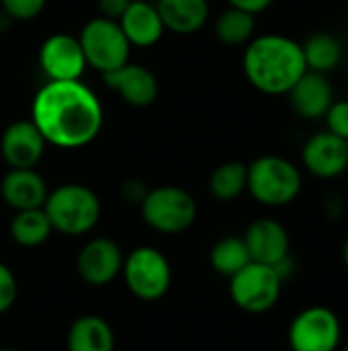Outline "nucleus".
I'll return each mask as SVG.
<instances>
[{
	"label": "nucleus",
	"mask_w": 348,
	"mask_h": 351,
	"mask_svg": "<svg viewBox=\"0 0 348 351\" xmlns=\"http://www.w3.org/2000/svg\"><path fill=\"white\" fill-rule=\"evenodd\" d=\"M103 119L98 97L82 80H49L31 105V121L57 148L88 146L101 134Z\"/></svg>",
	"instance_id": "obj_1"
},
{
	"label": "nucleus",
	"mask_w": 348,
	"mask_h": 351,
	"mask_svg": "<svg viewBox=\"0 0 348 351\" xmlns=\"http://www.w3.org/2000/svg\"><path fill=\"white\" fill-rule=\"evenodd\" d=\"M242 68L248 82L265 95H287L308 72L302 43L281 33L256 35L246 43Z\"/></svg>",
	"instance_id": "obj_2"
},
{
	"label": "nucleus",
	"mask_w": 348,
	"mask_h": 351,
	"mask_svg": "<svg viewBox=\"0 0 348 351\" xmlns=\"http://www.w3.org/2000/svg\"><path fill=\"white\" fill-rule=\"evenodd\" d=\"M43 212L53 230L68 237H82L101 220V199L86 185L66 183L47 193Z\"/></svg>",
	"instance_id": "obj_3"
},
{
	"label": "nucleus",
	"mask_w": 348,
	"mask_h": 351,
	"mask_svg": "<svg viewBox=\"0 0 348 351\" xmlns=\"http://www.w3.org/2000/svg\"><path fill=\"white\" fill-rule=\"evenodd\" d=\"M302 185V171L289 158L265 154L248 165L246 191L263 206L283 208L295 202Z\"/></svg>",
	"instance_id": "obj_4"
},
{
	"label": "nucleus",
	"mask_w": 348,
	"mask_h": 351,
	"mask_svg": "<svg viewBox=\"0 0 348 351\" xmlns=\"http://www.w3.org/2000/svg\"><path fill=\"white\" fill-rule=\"evenodd\" d=\"M86 66L101 74H109L129 62L131 43L121 31L117 21L94 16L90 19L78 35Z\"/></svg>",
	"instance_id": "obj_5"
},
{
	"label": "nucleus",
	"mask_w": 348,
	"mask_h": 351,
	"mask_svg": "<svg viewBox=\"0 0 348 351\" xmlns=\"http://www.w3.org/2000/svg\"><path fill=\"white\" fill-rule=\"evenodd\" d=\"M139 208L144 222L162 234H180L189 230L197 218L193 195L174 185L150 189Z\"/></svg>",
	"instance_id": "obj_6"
},
{
	"label": "nucleus",
	"mask_w": 348,
	"mask_h": 351,
	"mask_svg": "<svg viewBox=\"0 0 348 351\" xmlns=\"http://www.w3.org/2000/svg\"><path fill=\"white\" fill-rule=\"evenodd\" d=\"M127 290L139 300H160L172 282V269L166 255L154 247H137L123 257L121 267Z\"/></svg>",
	"instance_id": "obj_7"
},
{
	"label": "nucleus",
	"mask_w": 348,
	"mask_h": 351,
	"mask_svg": "<svg viewBox=\"0 0 348 351\" xmlns=\"http://www.w3.org/2000/svg\"><path fill=\"white\" fill-rule=\"evenodd\" d=\"M281 286L283 280L275 267L250 261L230 278V296L238 308L250 315H263L279 302Z\"/></svg>",
	"instance_id": "obj_8"
},
{
	"label": "nucleus",
	"mask_w": 348,
	"mask_h": 351,
	"mask_svg": "<svg viewBox=\"0 0 348 351\" xmlns=\"http://www.w3.org/2000/svg\"><path fill=\"white\" fill-rule=\"evenodd\" d=\"M343 339V325L328 306L304 308L289 325L291 351H336Z\"/></svg>",
	"instance_id": "obj_9"
},
{
	"label": "nucleus",
	"mask_w": 348,
	"mask_h": 351,
	"mask_svg": "<svg viewBox=\"0 0 348 351\" xmlns=\"http://www.w3.org/2000/svg\"><path fill=\"white\" fill-rule=\"evenodd\" d=\"M39 66L49 80H80L86 60L78 37L68 33L49 35L39 47Z\"/></svg>",
	"instance_id": "obj_10"
},
{
	"label": "nucleus",
	"mask_w": 348,
	"mask_h": 351,
	"mask_svg": "<svg viewBox=\"0 0 348 351\" xmlns=\"http://www.w3.org/2000/svg\"><path fill=\"white\" fill-rule=\"evenodd\" d=\"M306 171L318 179H336L348 169V140L324 130L310 136L302 148Z\"/></svg>",
	"instance_id": "obj_11"
},
{
	"label": "nucleus",
	"mask_w": 348,
	"mask_h": 351,
	"mask_svg": "<svg viewBox=\"0 0 348 351\" xmlns=\"http://www.w3.org/2000/svg\"><path fill=\"white\" fill-rule=\"evenodd\" d=\"M45 138L31 119L12 121L0 138V152L8 169H35L45 152Z\"/></svg>",
	"instance_id": "obj_12"
},
{
	"label": "nucleus",
	"mask_w": 348,
	"mask_h": 351,
	"mask_svg": "<svg viewBox=\"0 0 348 351\" xmlns=\"http://www.w3.org/2000/svg\"><path fill=\"white\" fill-rule=\"evenodd\" d=\"M123 267V253L119 245L111 239H92L88 241L76 259L78 276L90 286L111 284Z\"/></svg>",
	"instance_id": "obj_13"
},
{
	"label": "nucleus",
	"mask_w": 348,
	"mask_h": 351,
	"mask_svg": "<svg viewBox=\"0 0 348 351\" xmlns=\"http://www.w3.org/2000/svg\"><path fill=\"white\" fill-rule=\"evenodd\" d=\"M107 88L121 95L131 107H150L158 99V80L154 72L142 64L127 62L125 66L103 74Z\"/></svg>",
	"instance_id": "obj_14"
},
{
	"label": "nucleus",
	"mask_w": 348,
	"mask_h": 351,
	"mask_svg": "<svg viewBox=\"0 0 348 351\" xmlns=\"http://www.w3.org/2000/svg\"><path fill=\"white\" fill-rule=\"evenodd\" d=\"M291 109L308 121L324 119L326 111L334 103V88L328 74L308 70L287 93Z\"/></svg>",
	"instance_id": "obj_15"
},
{
	"label": "nucleus",
	"mask_w": 348,
	"mask_h": 351,
	"mask_svg": "<svg viewBox=\"0 0 348 351\" xmlns=\"http://www.w3.org/2000/svg\"><path fill=\"white\" fill-rule=\"evenodd\" d=\"M242 239L248 247L250 259L256 263L273 267L285 257H289V234L285 226L273 218L254 220L246 228V234Z\"/></svg>",
	"instance_id": "obj_16"
},
{
	"label": "nucleus",
	"mask_w": 348,
	"mask_h": 351,
	"mask_svg": "<svg viewBox=\"0 0 348 351\" xmlns=\"http://www.w3.org/2000/svg\"><path fill=\"white\" fill-rule=\"evenodd\" d=\"M117 23L131 47H152L166 33L156 2L148 0H133Z\"/></svg>",
	"instance_id": "obj_17"
},
{
	"label": "nucleus",
	"mask_w": 348,
	"mask_h": 351,
	"mask_svg": "<svg viewBox=\"0 0 348 351\" xmlns=\"http://www.w3.org/2000/svg\"><path fill=\"white\" fill-rule=\"evenodd\" d=\"M47 193V185L35 169H8L0 183V195L14 212L43 208Z\"/></svg>",
	"instance_id": "obj_18"
},
{
	"label": "nucleus",
	"mask_w": 348,
	"mask_h": 351,
	"mask_svg": "<svg viewBox=\"0 0 348 351\" xmlns=\"http://www.w3.org/2000/svg\"><path fill=\"white\" fill-rule=\"evenodd\" d=\"M166 31L176 35H193L201 31L209 19L207 0H156Z\"/></svg>",
	"instance_id": "obj_19"
},
{
	"label": "nucleus",
	"mask_w": 348,
	"mask_h": 351,
	"mask_svg": "<svg viewBox=\"0 0 348 351\" xmlns=\"http://www.w3.org/2000/svg\"><path fill=\"white\" fill-rule=\"evenodd\" d=\"M66 346L68 351H115V333L103 317L84 315L72 323Z\"/></svg>",
	"instance_id": "obj_20"
},
{
	"label": "nucleus",
	"mask_w": 348,
	"mask_h": 351,
	"mask_svg": "<svg viewBox=\"0 0 348 351\" xmlns=\"http://www.w3.org/2000/svg\"><path fill=\"white\" fill-rule=\"evenodd\" d=\"M304 58H306V66L312 72H320V74H328L332 72L340 60H343V43L338 41V37H334L328 31H318L312 33L304 43Z\"/></svg>",
	"instance_id": "obj_21"
},
{
	"label": "nucleus",
	"mask_w": 348,
	"mask_h": 351,
	"mask_svg": "<svg viewBox=\"0 0 348 351\" xmlns=\"http://www.w3.org/2000/svg\"><path fill=\"white\" fill-rule=\"evenodd\" d=\"M51 222L47 218V214L43 212V208H35V210H21L14 214V218L10 220V237L16 245L33 249L43 245L49 234H51Z\"/></svg>",
	"instance_id": "obj_22"
},
{
	"label": "nucleus",
	"mask_w": 348,
	"mask_h": 351,
	"mask_svg": "<svg viewBox=\"0 0 348 351\" xmlns=\"http://www.w3.org/2000/svg\"><path fill=\"white\" fill-rule=\"evenodd\" d=\"M254 31H256V16L234 6H228L215 19V37L232 47L246 45L254 37Z\"/></svg>",
	"instance_id": "obj_23"
},
{
	"label": "nucleus",
	"mask_w": 348,
	"mask_h": 351,
	"mask_svg": "<svg viewBox=\"0 0 348 351\" xmlns=\"http://www.w3.org/2000/svg\"><path fill=\"white\" fill-rule=\"evenodd\" d=\"M248 165L240 160H230L219 165L209 177V191L219 202H234L246 191Z\"/></svg>",
	"instance_id": "obj_24"
},
{
	"label": "nucleus",
	"mask_w": 348,
	"mask_h": 351,
	"mask_svg": "<svg viewBox=\"0 0 348 351\" xmlns=\"http://www.w3.org/2000/svg\"><path fill=\"white\" fill-rule=\"evenodd\" d=\"M250 261L252 259H250L248 247L242 237H224L222 241H217L213 245L211 255H209L211 267L219 276H226V278H232Z\"/></svg>",
	"instance_id": "obj_25"
},
{
	"label": "nucleus",
	"mask_w": 348,
	"mask_h": 351,
	"mask_svg": "<svg viewBox=\"0 0 348 351\" xmlns=\"http://www.w3.org/2000/svg\"><path fill=\"white\" fill-rule=\"evenodd\" d=\"M2 12L12 21H33L37 19L47 0H0Z\"/></svg>",
	"instance_id": "obj_26"
},
{
	"label": "nucleus",
	"mask_w": 348,
	"mask_h": 351,
	"mask_svg": "<svg viewBox=\"0 0 348 351\" xmlns=\"http://www.w3.org/2000/svg\"><path fill=\"white\" fill-rule=\"evenodd\" d=\"M326 119V130L332 132L334 136L348 140V99L334 101L330 109L324 115Z\"/></svg>",
	"instance_id": "obj_27"
},
{
	"label": "nucleus",
	"mask_w": 348,
	"mask_h": 351,
	"mask_svg": "<svg viewBox=\"0 0 348 351\" xmlns=\"http://www.w3.org/2000/svg\"><path fill=\"white\" fill-rule=\"evenodd\" d=\"M16 294H18V286L14 274L4 263H0V315L14 304Z\"/></svg>",
	"instance_id": "obj_28"
},
{
	"label": "nucleus",
	"mask_w": 348,
	"mask_h": 351,
	"mask_svg": "<svg viewBox=\"0 0 348 351\" xmlns=\"http://www.w3.org/2000/svg\"><path fill=\"white\" fill-rule=\"evenodd\" d=\"M133 0H98L96 6H98V16H105V19H111V21H119L121 14L127 10V6L131 4Z\"/></svg>",
	"instance_id": "obj_29"
},
{
	"label": "nucleus",
	"mask_w": 348,
	"mask_h": 351,
	"mask_svg": "<svg viewBox=\"0 0 348 351\" xmlns=\"http://www.w3.org/2000/svg\"><path fill=\"white\" fill-rule=\"evenodd\" d=\"M148 187L139 181V179H129L125 185H123V197L129 202V204H142L144 197L148 195Z\"/></svg>",
	"instance_id": "obj_30"
},
{
	"label": "nucleus",
	"mask_w": 348,
	"mask_h": 351,
	"mask_svg": "<svg viewBox=\"0 0 348 351\" xmlns=\"http://www.w3.org/2000/svg\"><path fill=\"white\" fill-rule=\"evenodd\" d=\"M273 2H275V0H228L230 6L240 8V10H246V12H250V14H254V16L260 14V12H265Z\"/></svg>",
	"instance_id": "obj_31"
},
{
	"label": "nucleus",
	"mask_w": 348,
	"mask_h": 351,
	"mask_svg": "<svg viewBox=\"0 0 348 351\" xmlns=\"http://www.w3.org/2000/svg\"><path fill=\"white\" fill-rule=\"evenodd\" d=\"M324 212L330 216V218H340L343 212H345V202H343V195L340 193H330L324 202Z\"/></svg>",
	"instance_id": "obj_32"
},
{
	"label": "nucleus",
	"mask_w": 348,
	"mask_h": 351,
	"mask_svg": "<svg viewBox=\"0 0 348 351\" xmlns=\"http://www.w3.org/2000/svg\"><path fill=\"white\" fill-rule=\"evenodd\" d=\"M343 259H345V265H347L348 269V237L347 241H345V247H343Z\"/></svg>",
	"instance_id": "obj_33"
},
{
	"label": "nucleus",
	"mask_w": 348,
	"mask_h": 351,
	"mask_svg": "<svg viewBox=\"0 0 348 351\" xmlns=\"http://www.w3.org/2000/svg\"><path fill=\"white\" fill-rule=\"evenodd\" d=\"M0 351H18V350H12V348H4V350H0Z\"/></svg>",
	"instance_id": "obj_34"
},
{
	"label": "nucleus",
	"mask_w": 348,
	"mask_h": 351,
	"mask_svg": "<svg viewBox=\"0 0 348 351\" xmlns=\"http://www.w3.org/2000/svg\"><path fill=\"white\" fill-rule=\"evenodd\" d=\"M343 351H348V346H345V348H343Z\"/></svg>",
	"instance_id": "obj_35"
},
{
	"label": "nucleus",
	"mask_w": 348,
	"mask_h": 351,
	"mask_svg": "<svg viewBox=\"0 0 348 351\" xmlns=\"http://www.w3.org/2000/svg\"><path fill=\"white\" fill-rule=\"evenodd\" d=\"M148 2H156V0H148Z\"/></svg>",
	"instance_id": "obj_36"
}]
</instances>
